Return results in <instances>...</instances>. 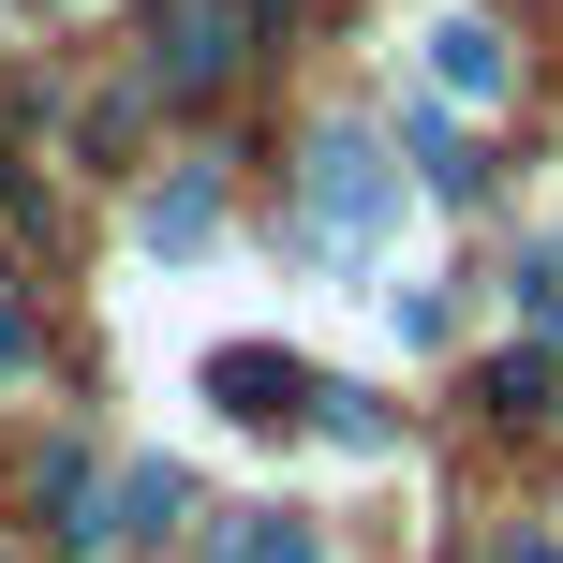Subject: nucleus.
I'll return each mask as SVG.
<instances>
[{
  "mask_svg": "<svg viewBox=\"0 0 563 563\" xmlns=\"http://www.w3.org/2000/svg\"><path fill=\"white\" fill-rule=\"evenodd\" d=\"M386 223H400L386 148L371 134H311V238H327V253H386Z\"/></svg>",
  "mask_w": 563,
  "mask_h": 563,
  "instance_id": "1",
  "label": "nucleus"
},
{
  "mask_svg": "<svg viewBox=\"0 0 563 563\" xmlns=\"http://www.w3.org/2000/svg\"><path fill=\"white\" fill-rule=\"evenodd\" d=\"M253 0H148V89H223L253 59Z\"/></svg>",
  "mask_w": 563,
  "mask_h": 563,
  "instance_id": "2",
  "label": "nucleus"
},
{
  "mask_svg": "<svg viewBox=\"0 0 563 563\" xmlns=\"http://www.w3.org/2000/svg\"><path fill=\"white\" fill-rule=\"evenodd\" d=\"M208 400H223L238 430H282V416L311 400V371L282 356V341H223V356H208Z\"/></svg>",
  "mask_w": 563,
  "mask_h": 563,
  "instance_id": "3",
  "label": "nucleus"
},
{
  "mask_svg": "<svg viewBox=\"0 0 563 563\" xmlns=\"http://www.w3.org/2000/svg\"><path fill=\"white\" fill-rule=\"evenodd\" d=\"M505 75H519V59H505V30H475V15H445V30H430V89H445V104H505Z\"/></svg>",
  "mask_w": 563,
  "mask_h": 563,
  "instance_id": "4",
  "label": "nucleus"
},
{
  "mask_svg": "<svg viewBox=\"0 0 563 563\" xmlns=\"http://www.w3.org/2000/svg\"><path fill=\"white\" fill-rule=\"evenodd\" d=\"M208 238H223V178H164V194H148V253H208Z\"/></svg>",
  "mask_w": 563,
  "mask_h": 563,
  "instance_id": "5",
  "label": "nucleus"
},
{
  "mask_svg": "<svg viewBox=\"0 0 563 563\" xmlns=\"http://www.w3.org/2000/svg\"><path fill=\"white\" fill-rule=\"evenodd\" d=\"M475 400H489V416H519V430H534V416H563V371L534 356V341H519V356H489V371H475Z\"/></svg>",
  "mask_w": 563,
  "mask_h": 563,
  "instance_id": "6",
  "label": "nucleus"
},
{
  "mask_svg": "<svg viewBox=\"0 0 563 563\" xmlns=\"http://www.w3.org/2000/svg\"><path fill=\"white\" fill-rule=\"evenodd\" d=\"M178 505H194V489H178L164 460H134V475H119V519H104V534H119V549H148V534H178Z\"/></svg>",
  "mask_w": 563,
  "mask_h": 563,
  "instance_id": "7",
  "label": "nucleus"
},
{
  "mask_svg": "<svg viewBox=\"0 0 563 563\" xmlns=\"http://www.w3.org/2000/svg\"><path fill=\"white\" fill-rule=\"evenodd\" d=\"M223 563H327V534H311L297 505H253V519L223 534Z\"/></svg>",
  "mask_w": 563,
  "mask_h": 563,
  "instance_id": "8",
  "label": "nucleus"
},
{
  "mask_svg": "<svg viewBox=\"0 0 563 563\" xmlns=\"http://www.w3.org/2000/svg\"><path fill=\"white\" fill-rule=\"evenodd\" d=\"M0 223H15V253H45V238H59V208H45V178H30V164H0Z\"/></svg>",
  "mask_w": 563,
  "mask_h": 563,
  "instance_id": "9",
  "label": "nucleus"
},
{
  "mask_svg": "<svg viewBox=\"0 0 563 563\" xmlns=\"http://www.w3.org/2000/svg\"><path fill=\"white\" fill-rule=\"evenodd\" d=\"M0 371H30V311L15 297H0Z\"/></svg>",
  "mask_w": 563,
  "mask_h": 563,
  "instance_id": "10",
  "label": "nucleus"
},
{
  "mask_svg": "<svg viewBox=\"0 0 563 563\" xmlns=\"http://www.w3.org/2000/svg\"><path fill=\"white\" fill-rule=\"evenodd\" d=\"M253 15H267V30H282V15H297V0H253Z\"/></svg>",
  "mask_w": 563,
  "mask_h": 563,
  "instance_id": "11",
  "label": "nucleus"
}]
</instances>
